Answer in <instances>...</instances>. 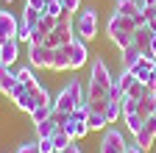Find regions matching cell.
<instances>
[{
  "mask_svg": "<svg viewBox=\"0 0 156 153\" xmlns=\"http://www.w3.org/2000/svg\"><path fill=\"white\" fill-rule=\"evenodd\" d=\"M17 39H20V42H25V45L31 42V25L23 20V17H20V25H17Z\"/></svg>",
  "mask_w": 156,
  "mask_h": 153,
  "instance_id": "f546056e",
  "label": "cell"
},
{
  "mask_svg": "<svg viewBox=\"0 0 156 153\" xmlns=\"http://www.w3.org/2000/svg\"><path fill=\"white\" fill-rule=\"evenodd\" d=\"M75 39V28H73V14H62L58 17V23H56V28L45 36V45L48 47H64V45H70Z\"/></svg>",
  "mask_w": 156,
  "mask_h": 153,
  "instance_id": "5b68a950",
  "label": "cell"
},
{
  "mask_svg": "<svg viewBox=\"0 0 156 153\" xmlns=\"http://www.w3.org/2000/svg\"><path fill=\"white\" fill-rule=\"evenodd\" d=\"M56 128H58V123H56V114H50L48 120H42V123H36V125H34V131H36V139H50L53 134H56Z\"/></svg>",
  "mask_w": 156,
  "mask_h": 153,
  "instance_id": "2e32d148",
  "label": "cell"
},
{
  "mask_svg": "<svg viewBox=\"0 0 156 153\" xmlns=\"http://www.w3.org/2000/svg\"><path fill=\"white\" fill-rule=\"evenodd\" d=\"M106 36H109V42L117 50L134 45V23H131V17H123V14L112 11V17L106 20Z\"/></svg>",
  "mask_w": 156,
  "mask_h": 153,
  "instance_id": "3957f363",
  "label": "cell"
},
{
  "mask_svg": "<svg viewBox=\"0 0 156 153\" xmlns=\"http://www.w3.org/2000/svg\"><path fill=\"white\" fill-rule=\"evenodd\" d=\"M3 3H6V6H9V9H11V6H14V0H3Z\"/></svg>",
  "mask_w": 156,
  "mask_h": 153,
  "instance_id": "ee69618b",
  "label": "cell"
},
{
  "mask_svg": "<svg viewBox=\"0 0 156 153\" xmlns=\"http://www.w3.org/2000/svg\"><path fill=\"white\" fill-rule=\"evenodd\" d=\"M14 106H17L20 111H25V114H31V111L36 109V103H34V98H31V92H25L23 98H17V100H14Z\"/></svg>",
  "mask_w": 156,
  "mask_h": 153,
  "instance_id": "83f0119b",
  "label": "cell"
},
{
  "mask_svg": "<svg viewBox=\"0 0 156 153\" xmlns=\"http://www.w3.org/2000/svg\"><path fill=\"white\" fill-rule=\"evenodd\" d=\"M17 59H20V39H17V36H14V39L0 42V64L11 67Z\"/></svg>",
  "mask_w": 156,
  "mask_h": 153,
  "instance_id": "8fae6325",
  "label": "cell"
},
{
  "mask_svg": "<svg viewBox=\"0 0 156 153\" xmlns=\"http://www.w3.org/2000/svg\"><path fill=\"white\" fill-rule=\"evenodd\" d=\"M14 72H17L20 84H25V89H28V92H36L39 86H42V84H39V78H36V72H34V67H31V64H25V67H17Z\"/></svg>",
  "mask_w": 156,
  "mask_h": 153,
  "instance_id": "4fadbf2b",
  "label": "cell"
},
{
  "mask_svg": "<svg viewBox=\"0 0 156 153\" xmlns=\"http://www.w3.org/2000/svg\"><path fill=\"white\" fill-rule=\"evenodd\" d=\"M62 9H64V14H78V11H81L84 9V3H81V0H62Z\"/></svg>",
  "mask_w": 156,
  "mask_h": 153,
  "instance_id": "1f68e13d",
  "label": "cell"
},
{
  "mask_svg": "<svg viewBox=\"0 0 156 153\" xmlns=\"http://www.w3.org/2000/svg\"><path fill=\"white\" fill-rule=\"evenodd\" d=\"M73 117H75V120H84V123H87V117H89V103L84 100L81 106H78V109L73 111Z\"/></svg>",
  "mask_w": 156,
  "mask_h": 153,
  "instance_id": "e575fe53",
  "label": "cell"
},
{
  "mask_svg": "<svg viewBox=\"0 0 156 153\" xmlns=\"http://www.w3.org/2000/svg\"><path fill=\"white\" fill-rule=\"evenodd\" d=\"M36 148H39V153H56L53 139H36Z\"/></svg>",
  "mask_w": 156,
  "mask_h": 153,
  "instance_id": "d590c367",
  "label": "cell"
},
{
  "mask_svg": "<svg viewBox=\"0 0 156 153\" xmlns=\"http://www.w3.org/2000/svg\"><path fill=\"white\" fill-rule=\"evenodd\" d=\"M62 153H84V150H81V145H75V139H73L67 145V150H62Z\"/></svg>",
  "mask_w": 156,
  "mask_h": 153,
  "instance_id": "ab89813d",
  "label": "cell"
},
{
  "mask_svg": "<svg viewBox=\"0 0 156 153\" xmlns=\"http://www.w3.org/2000/svg\"><path fill=\"white\" fill-rule=\"evenodd\" d=\"M134 81H136V78H134V72H131V70H123V67H120V75H114V84L120 86L123 92H128V89L134 86Z\"/></svg>",
  "mask_w": 156,
  "mask_h": 153,
  "instance_id": "d4e9b609",
  "label": "cell"
},
{
  "mask_svg": "<svg viewBox=\"0 0 156 153\" xmlns=\"http://www.w3.org/2000/svg\"><path fill=\"white\" fill-rule=\"evenodd\" d=\"M126 153H145V150H140L136 145H128V148H126Z\"/></svg>",
  "mask_w": 156,
  "mask_h": 153,
  "instance_id": "7bdbcfd3",
  "label": "cell"
},
{
  "mask_svg": "<svg viewBox=\"0 0 156 153\" xmlns=\"http://www.w3.org/2000/svg\"><path fill=\"white\" fill-rule=\"evenodd\" d=\"M136 111H140L142 117H151V114L156 111V92H148L145 98L140 100V106H136Z\"/></svg>",
  "mask_w": 156,
  "mask_h": 153,
  "instance_id": "7402d4cb",
  "label": "cell"
},
{
  "mask_svg": "<svg viewBox=\"0 0 156 153\" xmlns=\"http://www.w3.org/2000/svg\"><path fill=\"white\" fill-rule=\"evenodd\" d=\"M148 92H151V86H145L142 81H134V86H131V89H128L126 95H131V98H134V100H142V98H145V95H148Z\"/></svg>",
  "mask_w": 156,
  "mask_h": 153,
  "instance_id": "f1b7e54d",
  "label": "cell"
},
{
  "mask_svg": "<svg viewBox=\"0 0 156 153\" xmlns=\"http://www.w3.org/2000/svg\"><path fill=\"white\" fill-rule=\"evenodd\" d=\"M103 114H106V120H109V123H117V120L123 117V103L109 100V103H106V109H103Z\"/></svg>",
  "mask_w": 156,
  "mask_h": 153,
  "instance_id": "484cf974",
  "label": "cell"
},
{
  "mask_svg": "<svg viewBox=\"0 0 156 153\" xmlns=\"http://www.w3.org/2000/svg\"><path fill=\"white\" fill-rule=\"evenodd\" d=\"M84 100H87V89H84V84L78 81V78H70L62 89H58V95L53 98L58 114H73Z\"/></svg>",
  "mask_w": 156,
  "mask_h": 153,
  "instance_id": "7a4b0ae2",
  "label": "cell"
},
{
  "mask_svg": "<svg viewBox=\"0 0 156 153\" xmlns=\"http://www.w3.org/2000/svg\"><path fill=\"white\" fill-rule=\"evenodd\" d=\"M50 70H53V72H67V70H70V56H67L64 47H56V50H53Z\"/></svg>",
  "mask_w": 156,
  "mask_h": 153,
  "instance_id": "ac0fdd59",
  "label": "cell"
},
{
  "mask_svg": "<svg viewBox=\"0 0 156 153\" xmlns=\"http://www.w3.org/2000/svg\"><path fill=\"white\" fill-rule=\"evenodd\" d=\"M136 11H142V3H140V0H114V14L134 17Z\"/></svg>",
  "mask_w": 156,
  "mask_h": 153,
  "instance_id": "e0dca14e",
  "label": "cell"
},
{
  "mask_svg": "<svg viewBox=\"0 0 156 153\" xmlns=\"http://www.w3.org/2000/svg\"><path fill=\"white\" fill-rule=\"evenodd\" d=\"M73 28H75V39H84L87 45L98 39V28H101V17H98L95 6H84L73 17Z\"/></svg>",
  "mask_w": 156,
  "mask_h": 153,
  "instance_id": "277c9868",
  "label": "cell"
},
{
  "mask_svg": "<svg viewBox=\"0 0 156 153\" xmlns=\"http://www.w3.org/2000/svg\"><path fill=\"white\" fill-rule=\"evenodd\" d=\"M114 84V75L106 64V59L95 56L89 61V84H87V103L95 106L98 100H109V86Z\"/></svg>",
  "mask_w": 156,
  "mask_h": 153,
  "instance_id": "6da1fadb",
  "label": "cell"
},
{
  "mask_svg": "<svg viewBox=\"0 0 156 153\" xmlns=\"http://www.w3.org/2000/svg\"><path fill=\"white\" fill-rule=\"evenodd\" d=\"M142 14H145V20H148V25H151V23H156V3L145 6V9H142Z\"/></svg>",
  "mask_w": 156,
  "mask_h": 153,
  "instance_id": "74e56055",
  "label": "cell"
},
{
  "mask_svg": "<svg viewBox=\"0 0 156 153\" xmlns=\"http://www.w3.org/2000/svg\"><path fill=\"white\" fill-rule=\"evenodd\" d=\"M123 98H126V92L117 86V84H112L109 86V100H117V103H123Z\"/></svg>",
  "mask_w": 156,
  "mask_h": 153,
  "instance_id": "836d02e7",
  "label": "cell"
},
{
  "mask_svg": "<svg viewBox=\"0 0 156 153\" xmlns=\"http://www.w3.org/2000/svg\"><path fill=\"white\" fill-rule=\"evenodd\" d=\"M153 114H156V111H153Z\"/></svg>",
  "mask_w": 156,
  "mask_h": 153,
  "instance_id": "bcb514c9",
  "label": "cell"
},
{
  "mask_svg": "<svg viewBox=\"0 0 156 153\" xmlns=\"http://www.w3.org/2000/svg\"><path fill=\"white\" fill-rule=\"evenodd\" d=\"M134 145L140 148V150H145V153L156 145V114L145 117V125H142V131L134 137Z\"/></svg>",
  "mask_w": 156,
  "mask_h": 153,
  "instance_id": "9c48e42d",
  "label": "cell"
},
{
  "mask_svg": "<svg viewBox=\"0 0 156 153\" xmlns=\"http://www.w3.org/2000/svg\"><path fill=\"white\" fill-rule=\"evenodd\" d=\"M123 123H126V131L131 134V137H136V134L142 131V125H145V117H142L140 111H134V114H126Z\"/></svg>",
  "mask_w": 156,
  "mask_h": 153,
  "instance_id": "ffe728a7",
  "label": "cell"
},
{
  "mask_svg": "<svg viewBox=\"0 0 156 153\" xmlns=\"http://www.w3.org/2000/svg\"><path fill=\"white\" fill-rule=\"evenodd\" d=\"M42 14H45L42 9H31V6H25V11H23V20H25V23L31 25V31H34V28H39V20H42Z\"/></svg>",
  "mask_w": 156,
  "mask_h": 153,
  "instance_id": "4316f807",
  "label": "cell"
},
{
  "mask_svg": "<svg viewBox=\"0 0 156 153\" xmlns=\"http://www.w3.org/2000/svg\"><path fill=\"white\" fill-rule=\"evenodd\" d=\"M128 142L123 137V131H117V128H106L103 131V139H101V153H126Z\"/></svg>",
  "mask_w": 156,
  "mask_h": 153,
  "instance_id": "52a82bcc",
  "label": "cell"
},
{
  "mask_svg": "<svg viewBox=\"0 0 156 153\" xmlns=\"http://www.w3.org/2000/svg\"><path fill=\"white\" fill-rule=\"evenodd\" d=\"M53 148H56V153H62V150H67V145L73 142V137H70V134L64 131V128H56V134H53Z\"/></svg>",
  "mask_w": 156,
  "mask_h": 153,
  "instance_id": "603a6c76",
  "label": "cell"
},
{
  "mask_svg": "<svg viewBox=\"0 0 156 153\" xmlns=\"http://www.w3.org/2000/svg\"><path fill=\"white\" fill-rule=\"evenodd\" d=\"M148 56H153V59H156V33H153V39H151V47H148Z\"/></svg>",
  "mask_w": 156,
  "mask_h": 153,
  "instance_id": "b9f144b4",
  "label": "cell"
},
{
  "mask_svg": "<svg viewBox=\"0 0 156 153\" xmlns=\"http://www.w3.org/2000/svg\"><path fill=\"white\" fill-rule=\"evenodd\" d=\"M140 59H142V50L136 47V45H128V47L120 50V67H123V70H131Z\"/></svg>",
  "mask_w": 156,
  "mask_h": 153,
  "instance_id": "9a60e30c",
  "label": "cell"
},
{
  "mask_svg": "<svg viewBox=\"0 0 156 153\" xmlns=\"http://www.w3.org/2000/svg\"><path fill=\"white\" fill-rule=\"evenodd\" d=\"M53 61V47L48 45H28V64L34 70H50Z\"/></svg>",
  "mask_w": 156,
  "mask_h": 153,
  "instance_id": "ba28073f",
  "label": "cell"
},
{
  "mask_svg": "<svg viewBox=\"0 0 156 153\" xmlns=\"http://www.w3.org/2000/svg\"><path fill=\"white\" fill-rule=\"evenodd\" d=\"M25 6H31V9H45V0H25Z\"/></svg>",
  "mask_w": 156,
  "mask_h": 153,
  "instance_id": "60d3db41",
  "label": "cell"
},
{
  "mask_svg": "<svg viewBox=\"0 0 156 153\" xmlns=\"http://www.w3.org/2000/svg\"><path fill=\"white\" fill-rule=\"evenodd\" d=\"M62 128H64V131L70 134V137H73L75 142H78V139H84L87 134H89V125H87L84 120H75L73 114H67V120L62 123Z\"/></svg>",
  "mask_w": 156,
  "mask_h": 153,
  "instance_id": "7c38bea8",
  "label": "cell"
},
{
  "mask_svg": "<svg viewBox=\"0 0 156 153\" xmlns=\"http://www.w3.org/2000/svg\"><path fill=\"white\" fill-rule=\"evenodd\" d=\"M17 84H20V78H17V72H11L6 64H0V92H3L6 95V98H9V95L17 89Z\"/></svg>",
  "mask_w": 156,
  "mask_h": 153,
  "instance_id": "5bb4252c",
  "label": "cell"
},
{
  "mask_svg": "<svg viewBox=\"0 0 156 153\" xmlns=\"http://www.w3.org/2000/svg\"><path fill=\"white\" fill-rule=\"evenodd\" d=\"M64 50L70 56V70H81V67H87L92 61L89 59V47H87L84 39H73L70 45H64Z\"/></svg>",
  "mask_w": 156,
  "mask_h": 153,
  "instance_id": "8992f818",
  "label": "cell"
},
{
  "mask_svg": "<svg viewBox=\"0 0 156 153\" xmlns=\"http://www.w3.org/2000/svg\"><path fill=\"white\" fill-rule=\"evenodd\" d=\"M151 39H153V31L145 25V28H134V45L140 47L142 53H148V47H151Z\"/></svg>",
  "mask_w": 156,
  "mask_h": 153,
  "instance_id": "d6986e66",
  "label": "cell"
},
{
  "mask_svg": "<svg viewBox=\"0 0 156 153\" xmlns=\"http://www.w3.org/2000/svg\"><path fill=\"white\" fill-rule=\"evenodd\" d=\"M56 111V103H48V106H36L31 114H28V117H31V123L36 125V123H42V120H48L50 117V114Z\"/></svg>",
  "mask_w": 156,
  "mask_h": 153,
  "instance_id": "cb8c5ba5",
  "label": "cell"
},
{
  "mask_svg": "<svg viewBox=\"0 0 156 153\" xmlns=\"http://www.w3.org/2000/svg\"><path fill=\"white\" fill-rule=\"evenodd\" d=\"M136 106H140V100H134L131 95H126V98H123V117H126V114H134Z\"/></svg>",
  "mask_w": 156,
  "mask_h": 153,
  "instance_id": "d6a6232c",
  "label": "cell"
},
{
  "mask_svg": "<svg viewBox=\"0 0 156 153\" xmlns=\"http://www.w3.org/2000/svg\"><path fill=\"white\" fill-rule=\"evenodd\" d=\"M131 23H134V28H145V25H148V20H145L142 11H136V14L131 17Z\"/></svg>",
  "mask_w": 156,
  "mask_h": 153,
  "instance_id": "f35d334b",
  "label": "cell"
},
{
  "mask_svg": "<svg viewBox=\"0 0 156 153\" xmlns=\"http://www.w3.org/2000/svg\"><path fill=\"white\" fill-rule=\"evenodd\" d=\"M87 125H89V131H106V128H109V120H106V114H103V111H95V109H89Z\"/></svg>",
  "mask_w": 156,
  "mask_h": 153,
  "instance_id": "44dd1931",
  "label": "cell"
},
{
  "mask_svg": "<svg viewBox=\"0 0 156 153\" xmlns=\"http://www.w3.org/2000/svg\"><path fill=\"white\" fill-rule=\"evenodd\" d=\"M153 81H156V61H153Z\"/></svg>",
  "mask_w": 156,
  "mask_h": 153,
  "instance_id": "f6af8a7d",
  "label": "cell"
},
{
  "mask_svg": "<svg viewBox=\"0 0 156 153\" xmlns=\"http://www.w3.org/2000/svg\"><path fill=\"white\" fill-rule=\"evenodd\" d=\"M14 153H39V148H36V142H23V145H17Z\"/></svg>",
  "mask_w": 156,
  "mask_h": 153,
  "instance_id": "8d00e7d4",
  "label": "cell"
},
{
  "mask_svg": "<svg viewBox=\"0 0 156 153\" xmlns=\"http://www.w3.org/2000/svg\"><path fill=\"white\" fill-rule=\"evenodd\" d=\"M17 25H20V17H14L11 11L0 9V42L14 39V36H17Z\"/></svg>",
  "mask_w": 156,
  "mask_h": 153,
  "instance_id": "30bf717a",
  "label": "cell"
},
{
  "mask_svg": "<svg viewBox=\"0 0 156 153\" xmlns=\"http://www.w3.org/2000/svg\"><path fill=\"white\" fill-rule=\"evenodd\" d=\"M56 23H58V17H53V14H42V20H39V31L50 33V31L56 28Z\"/></svg>",
  "mask_w": 156,
  "mask_h": 153,
  "instance_id": "4dcf8cb0",
  "label": "cell"
}]
</instances>
